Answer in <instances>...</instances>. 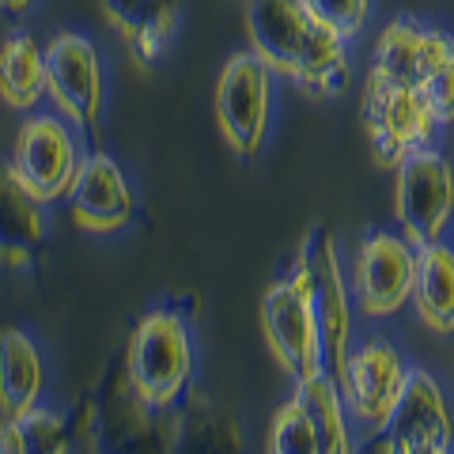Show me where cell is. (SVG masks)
<instances>
[{
    "label": "cell",
    "instance_id": "cell-1",
    "mask_svg": "<svg viewBox=\"0 0 454 454\" xmlns=\"http://www.w3.org/2000/svg\"><path fill=\"white\" fill-rule=\"evenodd\" d=\"M247 35L250 50L277 76H288L315 95L345 91V38L307 0H247Z\"/></svg>",
    "mask_w": 454,
    "mask_h": 454
},
{
    "label": "cell",
    "instance_id": "cell-2",
    "mask_svg": "<svg viewBox=\"0 0 454 454\" xmlns=\"http://www.w3.org/2000/svg\"><path fill=\"white\" fill-rule=\"evenodd\" d=\"M133 394L148 409H170L182 397L193 372V340L182 315L175 310H152L137 322L125 356Z\"/></svg>",
    "mask_w": 454,
    "mask_h": 454
},
{
    "label": "cell",
    "instance_id": "cell-3",
    "mask_svg": "<svg viewBox=\"0 0 454 454\" xmlns=\"http://www.w3.org/2000/svg\"><path fill=\"white\" fill-rule=\"evenodd\" d=\"M295 273L303 277L310 315H315V325H318L322 367L337 375L352 345V300H348V280L340 273L337 239L325 223H310V231L303 235Z\"/></svg>",
    "mask_w": 454,
    "mask_h": 454
},
{
    "label": "cell",
    "instance_id": "cell-4",
    "mask_svg": "<svg viewBox=\"0 0 454 454\" xmlns=\"http://www.w3.org/2000/svg\"><path fill=\"white\" fill-rule=\"evenodd\" d=\"M364 129L372 140V160L397 170L409 152L428 145L439 121L417 83H402L372 65L364 80Z\"/></svg>",
    "mask_w": 454,
    "mask_h": 454
},
{
    "label": "cell",
    "instance_id": "cell-5",
    "mask_svg": "<svg viewBox=\"0 0 454 454\" xmlns=\"http://www.w3.org/2000/svg\"><path fill=\"white\" fill-rule=\"evenodd\" d=\"M394 212L413 247L443 239L454 216V163L435 148H417L397 163Z\"/></svg>",
    "mask_w": 454,
    "mask_h": 454
},
{
    "label": "cell",
    "instance_id": "cell-6",
    "mask_svg": "<svg viewBox=\"0 0 454 454\" xmlns=\"http://www.w3.org/2000/svg\"><path fill=\"white\" fill-rule=\"evenodd\" d=\"M269 110H273V68L254 50L227 57L216 83V121L235 155L250 160L262 152Z\"/></svg>",
    "mask_w": 454,
    "mask_h": 454
},
{
    "label": "cell",
    "instance_id": "cell-7",
    "mask_svg": "<svg viewBox=\"0 0 454 454\" xmlns=\"http://www.w3.org/2000/svg\"><path fill=\"white\" fill-rule=\"evenodd\" d=\"M8 163L38 201L53 205L68 197L83 163L73 121L57 118V114H38V118L23 121V129L16 137V152H12Z\"/></svg>",
    "mask_w": 454,
    "mask_h": 454
},
{
    "label": "cell",
    "instance_id": "cell-8",
    "mask_svg": "<svg viewBox=\"0 0 454 454\" xmlns=\"http://www.w3.org/2000/svg\"><path fill=\"white\" fill-rule=\"evenodd\" d=\"M405 375H409V367L402 360V352L387 337L372 333L356 340V345H348V356L340 364L337 382H340V394H345L348 413L364 428L379 432V428H387L397 397H402Z\"/></svg>",
    "mask_w": 454,
    "mask_h": 454
},
{
    "label": "cell",
    "instance_id": "cell-9",
    "mask_svg": "<svg viewBox=\"0 0 454 454\" xmlns=\"http://www.w3.org/2000/svg\"><path fill=\"white\" fill-rule=\"evenodd\" d=\"M262 333H265V345L277 356V364L288 372V379H307L310 372H322L318 325H315V315H310L303 277L295 273V269L265 288Z\"/></svg>",
    "mask_w": 454,
    "mask_h": 454
},
{
    "label": "cell",
    "instance_id": "cell-10",
    "mask_svg": "<svg viewBox=\"0 0 454 454\" xmlns=\"http://www.w3.org/2000/svg\"><path fill=\"white\" fill-rule=\"evenodd\" d=\"M46 95L53 98L57 114L73 121L76 129H91L103 118L106 83L103 61L88 35L65 31L46 46Z\"/></svg>",
    "mask_w": 454,
    "mask_h": 454
},
{
    "label": "cell",
    "instance_id": "cell-11",
    "mask_svg": "<svg viewBox=\"0 0 454 454\" xmlns=\"http://www.w3.org/2000/svg\"><path fill=\"white\" fill-rule=\"evenodd\" d=\"M417 247L405 235L372 231L352 262V300L364 318H390L413 295Z\"/></svg>",
    "mask_w": 454,
    "mask_h": 454
},
{
    "label": "cell",
    "instance_id": "cell-12",
    "mask_svg": "<svg viewBox=\"0 0 454 454\" xmlns=\"http://www.w3.org/2000/svg\"><path fill=\"white\" fill-rule=\"evenodd\" d=\"M454 447V417L443 387L420 367H409L402 397L387 420V435L375 450L402 454H447Z\"/></svg>",
    "mask_w": 454,
    "mask_h": 454
},
{
    "label": "cell",
    "instance_id": "cell-13",
    "mask_svg": "<svg viewBox=\"0 0 454 454\" xmlns=\"http://www.w3.org/2000/svg\"><path fill=\"white\" fill-rule=\"evenodd\" d=\"M68 205H73V220L83 231H95V235L121 231L137 212L129 182H125L118 160L106 152L83 155L80 175L73 182V190H68Z\"/></svg>",
    "mask_w": 454,
    "mask_h": 454
},
{
    "label": "cell",
    "instance_id": "cell-14",
    "mask_svg": "<svg viewBox=\"0 0 454 454\" xmlns=\"http://www.w3.org/2000/svg\"><path fill=\"white\" fill-rule=\"evenodd\" d=\"M46 201H38L16 178L12 163L0 160V262L27 265L35 258V250L46 243Z\"/></svg>",
    "mask_w": 454,
    "mask_h": 454
},
{
    "label": "cell",
    "instance_id": "cell-15",
    "mask_svg": "<svg viewBox=\"0 0 454 454\" xmlns=\"http://www.w3.org/2000/svg\"><path fill=\"white\" fill-rule=\"evenodd\" d=\"M413 307L432 333H454V250L443 239L417 247L413 269Z\"/></svg>",
    "mask_w": 454,
    "mask_h": 454
},
{
    "label": "cell",
    "instance_id": "cell-16",
    "mask_svg": "<svg viewBox=\"0 0 454 454\" xmlns=\"http://www.w3.org/2000/svg\"><path fill=\"white\" fill-rule=\"evenodd\" d=\"M295 397L307 409L310 424H315L318 454H348L352 450V432H348V405L340 394L337 375L310 372L307 379H295Z\"/></svg>",
    "mask_w": 454,
    "mask_h": 454
},
{
    "label": "cell",
    "instance_id": "cell-17",
    "mask_svg": "<svg viewBox=\"0 0 454 454\" xmlns=\"http://www.w3.org/2000/svg\"><path fill=\"white\" fill-rule=\"evenodd\" d=\"M42 356L38 345L23 330L0 333V409L4 417H20L38 405L42 397Z\"/></svg>",
    "mask_w": 454,
    "mask_h": 454
},
{
    "label": "cell",
    "instance_id": "cell-18",
    "mask_svg": "<svg viewBox=\"0 0 454 454\" xmlns=\"http://www.w3.org/2000/svg\"><path fill=\"white\" fill-rule=\"evenodd\" d=\"M46 95V53L31 35H8L0 46V98L12 110H31Z\"/></svg>",
    "mask_w": 454,
    "mask_h": 454
},
{
    "label": "cell",
    "instance_id": "cell-19",
    "mask_svg": "<svg viewBox=\"0 0 454 454\" xmlns=\"http://www.w3.org/2000/svg\"><path fill=\"white\" fill-rule=\"evenodd\" d=\"M420 95L428 98L439 125L454 121V35L439 27H424V46H420Z\"/></svg>",
    "mask_w": 454,
    "mask_h": 454
},
{
    "label": "cell",
    "instance_id": "cell-20",
    "mask_svg": "<svg viewBox=\"0 0 454 454\" xmlns=\"http://www.w3.org/2000/svg\"><path fill=\"white\" fill-rule=\"evenodd\" d=\"M68 432H65V420L50 413V409H27L20 417H8L4 428H0V454H57L65 450L68 443Z\"/></svg>",
    "mask_w": 454,
    "mask_h": 454
},
{
    "label": "cell",
    "instance_id": "cell-21",
    "mask_svg": "<svg viewBox=\"0 0 454 454\" xmlns=\"http://www.w3.org/2000/svg\"><path fill=\"white\" fill-rule=\"evenodd\" d=\"M420 46H424V27L413 20H390L382 27V35L375 42V68L402 83H417L420 76Z\"/></svg>",
    "mask_w": 454,
    "mask_h": 454
},
{
    "label": "cell",
    "instance_id": "cell-22",
    "mask_svg": "<svg viewBox=\"0 0 454 454\" xmlns=\"http://www.w3.org/2000/svg\"><path fill=\"white\" fill-rule=\"evenodd\" d=\"M178 23H182V0H155L148 16L137 23V31L125 38L129 42L133 61L145 65V68H152L155 61H163L167 50L175 46Z\"/></svg>",
    "mask_w": 454,
    "mask_h": 454
},
{
    "label": "cell",
    "instance_id": "cell-23",
    "mask_svg": "<svg viewBox=\"0 0 454 454\" xmlns=\"http://www.w3.org/2000/svg\"><path fill=\"white\" fill-rule=\"evenodd\" d=\"M269 450L273 454H318V439H315V424H310L307 409L300 405V397H288L273 424H269Z\"/></svg>",
    "mask_w": 454,
    "mask_h": 454
},
{
    "label": "cell",
    "instance_id": "cell-24",
    "mask_svg": "<svg viewBox=\"0 0 454 454\" xmlns=\"http://www.w3.org/2000/svg\"><path fill=\"white\" fill-rule=\"evenodd\" d=\"M318 16L333 27L340 38H356L364 31L367 16H372V0H307Z\"/></svg>",
    "mask_w": 454,
    "mask_h": 454
},
{
    "label": "cell",
    "instance_id": "cell-25",
    "mask_svg": "<svg viewBox=\"0 0 454 454\" xmlns=\"http://www.w3.org/2000/svg\"><path fill=\"white\" fill-rule=\"evenodd\" d=\"M152 4H155V0H98V8L106 12L110 27H114V31H118L121 38H129V35L137 31V23L148 16Z\"/></svg>",
    "mask_w": 454,
    "mask_h": 454
},
{
    "label": "cell",
    "instance_id": "cell-26",
    "mask_svg": "<svg viewBox=\"0 0 454 454\" xmlns=\"http://www.w3.org/2000/svg\"><path fill=\"white\" fill-rule=\"evenodd\" d=\"M0 4H4L8 12H23L27 4H31V0H0Z\"/></svg>",
    "mask_w": 454,
    "mask_h": 454
}]
</instances>
